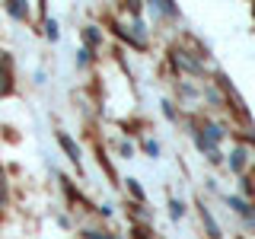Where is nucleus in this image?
<instances>
[{"label":"nucleus","mask_w":255,"mask_h":239,"mask_svg":"<svg viewBox=\"0 0 255 239\" xmlns=\"http://www.w3.org/2000/svg\"><path fill=\"white\" fill-rule=\"evenodd\" d=\"M172 58H175V64H179V67H185V70H201V64H198L195 58H188V51H175Z\"/></svg>","instance_id":"obj_1"},{"label":"nucleus","mask_w":255,"mask_h":239,"mask_svg":"<svg viewBox=\"0 0 255 239\" xmlns=\"http://www.w3.org/2000/svg\"><path fill=\"white\" fill-rule=\"evenodd\" d=\"M58 140H61V147H64V150H67V156H70V159H74V163H77V159H80V150H77V143H74V140H70V137H67V134H61V137H58Z\"/></svg>","instance_id":"obj_2"},{"label":"nucleus","mask_w":255,"mask_h":239,"mask_svg":"<svg viewBox=\"0 0 255 239\" xmlns=\"http://www.w3.org/2000/svg\"><path fill=\"white\" fill-rule=\"evenodd\" d=\"M10 93V77H6V70H0V96Z\"/></svg>","instance_id":"obj_3"},{"label":"nucleus","mask_w":255,"mask_h":239,"mask_svg":"<svg viewBox=\"0 0 255 239\" xmlns=\"http://www.w3.org/2000/svg\"><path fill=\"white\" fill-rule=\"evenodd\" d=\"M10 13H13V16H19V19H22V16H26V6H22L19 0H13V3H10Z\"/></svg>","instance_id":"obj_4"},{"label":"nucleus","mask_w":255,"mask_h":239,"mask_svg":"<svg viewBox=\"0 0 255 239\" xmlns=\"http://www.w3.org/2000/svg\"><path fill=\"white\" fill-rule=\"evenodd\" d=\"M243 163H246V153L236 150V153H233V169H243Z\"/></svg>","instance_id":"obj_5"},{"label":"nucleus","mask_w":255,"mask_h":239,"mask_svg":"<svg viewBox=\"0 0 255 239\" xmlns=\"http://www.w3.org/2000/svg\"><path fill=\"white\" fill-rule=\"evenodd\" d=\"M83 35H86V42H90V45H96V42H99V32H96V29H86Z\"/></svg>","instance_id":"obj_6"},{"label":"nucleus","mask_w":255,"mask_h":239,"mask_svg":"<svg viewBox=\"0 0 255 239\" xmlns=\"http://www.w3.org/2000/svg\"><path fill=\"white\" fill-rule=\"evenodd\" d=\"M45 32H48V38H58V26L54 22H45Z\"/></svg>","instance_id":"obj_7"},{"label":"nucleus","mask_w":255,"mask_h":239,"mask_svg":"<svg viewBox=\"0 0 255 239\" xmlns=\"http://www.w3.org/2000/svg\"><path fill=\"white\" fill-rule=\"evenodd\" d=\"M86 239H109V236H99V233H93V230H90V233H86Z\"/></svg>","instance_id":"obj_8"},{"label":"nucleus","mask_w":255,"mask_h":239,"mask_svg":"<svg viewBox=\"0 0 255 239\" xmlns=\"http://www.w3.org/2000/svg\"><path fill=\"white\" fill-rule=\"evenodd\" d=\"M252 13H255V6H252Z\"/></svg>","instance_id":"obj_9"}]
</instances>
